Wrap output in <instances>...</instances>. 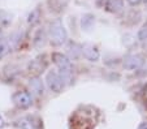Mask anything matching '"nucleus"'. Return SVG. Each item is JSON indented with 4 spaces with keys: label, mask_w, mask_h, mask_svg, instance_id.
I'll use <instances>...</instances> for the list:
<instances>
[{
    "label": "nucleus",
    "mask_w": 147,
    "mask_h": 129,
    "mask_svg": "<svg viewBox=\"0 0 147 129\" xmlns=\"http://www.w3.org/2000/svg\"><path fill=\"white\" fill-rule=\"evenodd\" d=\"M5 126V120H4V118L1 115H0V129L1 128H4Z\"/></svg>",
    "instance_id": "17"
},
{
    "label": "nucleus",
    "mask_w": 147,
    "mask_h": 129,
    "mask_svg": "<svg viewBox=\"0 0 147 129\" xmlns=\"http://www.w3.org/2000/svg\"><path fill=\"white\" fill-rule=\"evenodd\" d=\"M130 5H138V4L142 3V0H126Z\"/></svg>",
    "instance_id": "16"
},
{
    "label": "nucleus",
    "mask_w": 147,
    "mask_h": 129,
    "mask_svg": "<svg viewBox=\"0 0 147 129\" xmlns=\"http://www.w3.org/2000/svg\"><path fill=\"white\" fill-rule=\"evenodd\" d=\"M146 46H147V39H146Z\"/></svg>",
    "instance_id": "20"
},
{
    "label": "nucleus",
    "mask_w": 147,
    "mask_h": 129,
    "mask_svg": "<svg viewBox=\"0 0 147 129\" xmlns=\"http://www.w3.org/2000/svg\"><path fill=\"white\" fill-rule=\"evenodd\" d=\"M81 52H82L83 57L87 59L89 61H98L100 57V52L98 50V47L94 45H90V43L81 46Z\"/></svg>",
    "instance_id": "6"
},
{
    "label": "nucleus",
    "mask_w": 147,
    "mask_h": 129,
    "mask_svg": "<svg viewBox=\"0 0 147 129\" xmlns=\"http://www.w3.org/2000/svg\"><path fill=\"white\" fill-rule=\"evenodd\" d=\"M12 99H13V103L18 108L22 109L29 108L33 104V98H31L30 93H28V91H17V93L13 94Z\"/></svg>",
    "instance_id": "4"
},
{
    "label": "nucleus",
    "mask_w": 147,
    "mask_h": 129,
    "mask_svg": "<svg viewBox=\"0 0 147 129\" xmlns=\"http://www.w3.org/2000/svg\"><path fill=\"white\" fill-rule=\"evenodd\" d=\"M68 52L70 53L69 59H78V56L82 55V52H81V46H78L77 43H70L69 47H68Z\"/></svg>",
    "instance_id": "10"
},
{
    "label": "nucleus",
    "mask_w": 147,
    "mask_h": 129,
    "mask_svg": "<svg viewBox=\"0 0 147 129\" xmlns=\"http://www.w3.org/2000/svg\"><path fill=\"white\" fill-rule=\"evenodd\" d=\"M29 87H30V91L35 95H43L45 93V86H43V82L39 77H33L29 81Z\"/></svg>",
    "instance_id": "7"
},
{
    "label": "nucleus",
    "mask_w": 147,
    "mask_h": 129,
    "mask_svg": "<svg viewBox=\"0 0 147 129\" xmlns=\"http://www.w3.org/2000/svg\"><path fill=\"white\" fill-rule=\"evenodd\" d=\"M52 60L57 68L60 69L61 73H70L72 74L73 72V64H72V60L64 55V53H60V52H55L52 53Z\"/></svg>",
    "instance_id": "3"
},
{
    "label": "nucleus",
    "mask_w": 147,
    "mask_h": 129,
    "mask_svg": "<svg viewBox=\"0 0 147 129\" xmlns=\"http://www.w3.org/2000/svg\"><path fill=\"white\" fill-rule=\"evenodd\" d=\"M142 3H147V0H142Z\"/></svg>",
    "instance_id": "19"
},
{
    "label": "nucleus",
    "mask_w": 147,
    "mask_h": 129,
    "mask_svg": "<svg viewBox=\"0 0 147 129\" xmlns=\"http://www.w3.org/2000/svg\"><path fill=\"white\" fill-rule=\"evenodd\" d=\"M144 60L138 53H129L124 57V67L128 70H136L143 65Z\"/></svg>",
    "instance_id": "5"
},
{
    "label": "nucleus",
    "mask_w": 147,
    "mask_h": 129,
    "mask_svg": "<svg viewBox=\"0 0 147 129\" xmlns=\"http://www.w3.org/2000/svg\"><path fill=\"white\" fill-rule=\"evenodd\" d=\"M12 22V16L5 11H0V26L5 28Z\"/></svg>",
    "instance_id": "11"
},
{
    "label": "nucleus",
    "mask_w": 147,
    "mask_h": 129,
    "mask_svg": "<svg viewBox=\"0 0 147 129\" xmlns=\"http://www.w3.org/2000/svg\"><path fill=\"white\" fill-rule=\"evenodd\" d=\"M9 50H11V48H9L8 41L1 39V38H0V59H3L5 55H8Z\"/></svg>",
    "instance_id": "12"
},
{
    "label": "nucleus",
    "mask_w": 147,
    "mask_h": 129,
    "mask_svg": "<svg viewBox=\"0 0 147 129\" xmlns=\"http://www.w3.org/2000/svg\"><path fill=\"white\" fill-rule=\"evenodd\" d=\"M40 8H35L33 9V11L30 12V14L28 16V24L29 25H35V24L39 22V20H40Z\"/></svg>",
    "instance_id": "9"
},
{
    "label": "nucleus",
    "mask_w": 147,
    "mask_h": 129,
    "mask_svg": "<svg viewBox=\"0 0 147 129\" xmlns=\"http://www.w3.org/2000/svg\"><path fill=\"white\" fill-rule=\"evenodd\" d=\"M124 8V0H107L106 9L112 13H117V12L122 11Z\"/></svg>",
    "instance_id": "8"
},
{
    "label": "nucleus",
    "mask_w": 147,
    "mask_h": 129,
    "mask_svg": "<svg viewBox=\"0 0 147 129\" xmlns=\"http://www.w3.org/2000/svg\"><path fill=\"white\" fill-rule=\"evenodd\" d=\"M46 68V64H40L39 59H35L30 63V69L35 73H39V72H43V69Z\"/></svg>",
    "instance_id": "13"
},
{
    "label": "nucleus",
    "mask_w": 147,
    "mask_h": 129,
    "mask_svg": "<svg viewBox=\"0 0 147 129\" xmlns=\"http://www.w3.org/2000/svg\"><path fill=\"white\" fill-rule=\"evenodd\" d=\"M46 82H47L48 89H50L51 91H53V93H60V91H63V89H64V86H65V82H64V80H63V77L60 76V73L55 72V70L48 72L47 77H46Z\"/></svg>",
    "instance_id": "2"
},
{
    "label": "nucleus",
    "mask_w": 147,
    "mask_h": 129,
    "mask_svg": "<svg viewBox=\"0 0 147 129\" xmlns=\"http://www.w3.org/2000/svg\"><path fill=\"white\" fill-rule=\"evenodd\" d=\"M138 129H147V123H142Z\"/></svg>",
    "instance_id": "18"
},
{
    "label": "nucleus",
    "mask_w": 147,
    "mask_h": 129,
    "mask_svg": "<svg viewBox=\"0 0 147 129\" xmlns=\"http://www.w3.org/2000/svg\"><path fill=\"white\" fill-rule=\"evenodd\" d=\"M138 39L139 41H146L147 39V21L143 24L141 29L138 31Z\"/></svg>",
    "instance_id": "15"
},
{
    "label": "nucleus",
    "mask_w": 147,
    "mask_h": 129,
    "mask_svg": "<svg viewBox=\"0 0 147 129\" xmlns=\"http://www.w3.org/2000/svg\"><path fill=\"white\" fill-rule=\"evenodd\" d=\"M18 125H20V128H21V129H35L34 123L30 120V119H28V118L21 119V120L18 121Z\"/></svg>",
    "instance_id": "14"
},
{
    "label": "nucleus",
    "mask_w": 147,
    "mask_h": 129,
    "mask_svg": "<svg viewBox=\"0 0 147 129\" xmlns=\"http://www.w3.org/2000/svg\"><path fill=\"white\" fill-rule=\"evenodd\" d=\"M67 41V30L61 20H55L50 25V42L53 46H61Z\"/></svg>",
    "instance_id": "1"
}]
</instances>
